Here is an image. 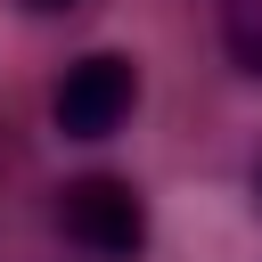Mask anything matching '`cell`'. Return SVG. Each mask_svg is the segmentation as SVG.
<instances>
[{
  "label": "cell",
  "instance_id": "obj_1",
  "mask_svg": "<svg viewBox=\"0 0 262 262\" xmlns=\"http://www.w3.org/2000/svg\"><path fill=\"white\" fill-rule=\"evenodd\" d=\"M57 229L98 262H139L147 254V196L123 172H82L57 188Z\"/></svg>",
  "mask_w": 262,
  "mask_h": 262
},
{
  "label": "cell",
  "instance_id": "obj_2",
  "mask_svg": "<svg viewBox=\"0 0 262 262\" xmlns=\"http://www.w3.org/2000/svg\"><path fill=\"white\" fill-rule=\"evenodd\" d=\"M131 106H139V57H123V49L74 57L49 90V115H57L66 139H115L131 123Z\"/></svg>",
  "mask_w": 262,
  "mask_h": 262
},
{
  "label": "cell",
  "instance_id": "obj_3",
  "mask_svg": "<svg viewBox=\"0 0 262 262\" xmlns=\"http://www.w3.org/2000/svg\"><path fill=\"white\" fill-rule=\"evenodd\" d=\"M229 49L262 74V0H229Z\"/></svg>",
  "mask_w": 262,
  "mask_h": 262
},
{
  "label": "cell",
  "instance_id": "obj_4",
  "mask_svg": "<svg viewBox=\"0 0 262 262\" xmlns=\"http://www.w3.org/2000/svg\"><path fill=\"white\" fill-rule=\"evenodd\" d=\"M33 16H66V8H82V0H25Z\"/></svg>",
  "mask_w": 262,
  "mask_h": 262
},
{
  "label": "cell",
  "instance_id": "obj_5",
  "mask_svg": "<svg viewBox=\"0 0 262 262\" xmlns=\"http://www.w3.org/2000/svg\"><path fill=\"white\" fill-rule=\"evenodd\" d=\"M254 196H262V164H254Z\"/></svg>",
  "mask_w": 262,
  "mask_h": 262
}]
</instances>
